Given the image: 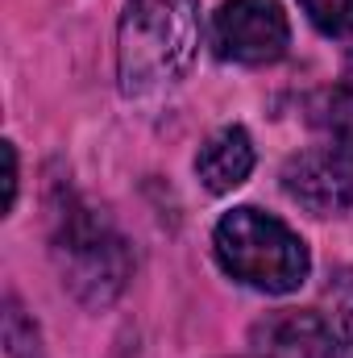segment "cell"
<instances>
[{
	"label": "cell",
	"mask_w": 353,
	"mask_h": 358,
	"mask_svg": "<svg viewBox=\"0 0 353 358\" xmlns=\"http://www.w3.org/2000/svg\"><path fill=\"white\" fill-rule=\"evenodd\" d=\"M250 171H254V142L241 125L216 129L195 155V176L208 192H233L237 183L250 179Z\"/></svg>",
	"instance_id": "cell-7"
},
{
	"label": "cell",
	"mask_w": 353,
	"mask_h": 358,
	"mask_svg": "<svg viewBox=\"0 0 353 358\" xmlns=\"http://www.w3.org/2000/svg\"><path fill=\"white\" fill-rule=\"evenodd\" d=\"M291 25L278 0H225L212 21V46L229 63L262 67L287 55Z\"/></svg>",
	"instance_id": "cell-4"
},
{
	"label": "cell",
	"mask_w": 353,
	"mask_h": 358,
	"mask_svg": "<svg viewBox=\"0 0 353 358\" xmlns=\"http://www.w3.org/2000/svg\"><path fill=\"white\" fill-rule=\"evenodd\" d=\"M329 304H333V325H337V342L345 358H353V267L337 271L329 283Z\"/></svg>",
	"instance_id": "cell-10"
},
{
	"label": "cell",
	"mask_w": 353,
	"mask_h": 358,
	"mask_svg": "<svg viewBox=\"0 0 353 358\" xmlns=\"http://www.w3.org/2000/svg\"><path fill=\"white\" fill-rule=\"evenodd\" d=\"M50 250L63 283L71 287V296H80L91 308L112 304L125 292V279L133 271L125 238L80 200H63L54 208V229H50Z\"/></svg>",
	"instance_id": "cell-2"
},
{
	"label": "cell",
	"mask_w": 353,
	"mask_h": 358,
	"mask_svg": "<svg viewBox=\"0 0 353 358\" xmlns=\"http://www.w3.org/2000/svg\"><path fill=\"white\" fill-rule=\"evenodd\" d=\"M4 208H13V200H17V146L13 142H4Z\"/></svg>",
	"instance_id": "cell-12"
},
{
	"label": "cell",
	"mask_w": 353,
	"mask_h": 358,
	"mask_svg": "<svg viewBox=\"0 0 353 358\" xmlns=\"http://www.w3.org/2000/svg\"><path fill=\"white\" fill-rule=\"evenodd\" d=\"M345 84H350V88H353V55H350V59H345Z\"/></svg>",
	"instance_id": "cell-13"
},
{
	"label": "cell",
	"mask_w": 353,
	"mask_h": 358,
	"mask_svg": "<svg viewBox=\"0 0 353 358\" xmlns=\"http://www.w3.org/2000/svg\"><path fill=\"white\" fill-rule=\"evenodd\" d=\"M216 259L258 292H295L308 279V246L262 208H233L216 225Z\"/></svg>",
	"instance_id": "cell-3"
},
{
	"label": "cell",
	"mask_w": 353,
	"mask_h": 358,
	"mask_svg": "<svg viewBox=\"0 0 353 358\" xmlns=\"http://www.w3.org/2000/svg\"><path fill=\"white\" fill-rule=\"evenodd\" d=\"M200 46L195 0H129L121 21V88L129 96L175 84Z\"/></svg>",
	"instance_id": "cell-1"
},
{
	"label": "cell",
	"mask_w": 353,
	"mask_h": 358,
	"mask_svg": "<svg viewBox=\"0 0 353 358\" xmlns=\"http://www.w3.org/2000/svg\"><path fill=\"white\" fill-rule=\"evenodd\" d=\"M299 4L320 34H329V38L353 34V0H299Z\"/></svg>",
	"instance_id": "cell-11"
},
{
	"label": "cell",
	"mask_w": 353,
	"mask_h": 358,
	"mask_svg": "<svg viewBox=\"0 0 353 358\" xmlns=\"http://www.w3.org/2000/svg\"><path fill=\"white\" fill-rule=\"evenodd\" d=\"M283 187L312 217H337L353 208V159L337 150H303L283 167Z\"/></svg>",
	"instance_id": "cell-5"
},
{
	"label": "cell",
	"mask_w": 353,
	"mask_h": 358,
	"mask_svg": "<svg viewBox=\"0 0 353 358\" xmlns=\"http://www.w3.org/2000/svg\"><path fill=\"white\" fill-rule=\"evenodd\" d=\"M250 350L254 358H337V334L316 313L278 308L254 321Z\"/></svg>",
	"instance_id": "cell-6"
},
{
	"label": "cell",
	"mask_w": 353,
	"mask_h": 358,
	"mask_svg": "<svg viewBox=\"0 0 353 358\" xmlns=\"http://www.w3.org/2000/svg\"><path fill=\"white\" fill-rule=\"evenodd\" d=\"M4 346H8V358H42V338L13 296L4 300Z\"/></svg>",
	"instance_id": "cell-9"
},
{
	"label": "cell",
	"mask_w": 353,
	"mask_h": 358,
	"mask_svg": "<svg viewBox=\"0 0 353 358\" xmlns=\"http://www.w3.org/2000/svg\"><path fill=\"white\" fill-rule=\"evenodd\" d=\"M308 121L320 134L324 150H337V155L353 159V88L350 84L320 92L308 104Z\"/></svg>",
	"instance_id": "cell-8"
}]
</instances>
